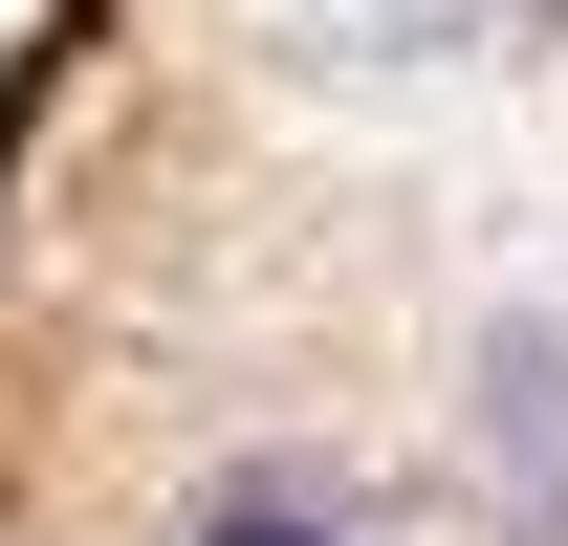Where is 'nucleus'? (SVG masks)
I'll list each match as a JSON object with an SVG mask.
<instances>
[{"instance_id":"f257e3e1","label":"nucleus","mask_w":568,"mask_h":546,"mask_svg":"<svg viewBox=\"0 0 568 546\" xmlns=\"http://www.w3.org/2000/svg\"><path fill=\"white\" fill-rule=\"evenodd\" d=\"M197 546H351V525H328V503H219Z\"/></svg>"}]
</instances>
